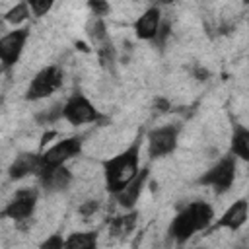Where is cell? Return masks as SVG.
Wrapping results in <instances>:
<instances>
[{
  "label": "cell",
  "mask_w": 249,
  "mask_h": 249,
  "mask_svg": "<svg viewBox=\"0 0 249 249\" xmlns=\"http://www.w3.org/2000/svg\"><path fill=\"white\" fill-rule=\"evenodd\" d=\"M138 160H140V138H136L126 150L103 161V177L107 191L115 196L121 193L136 175H138Z\"/></svg>",
  "instance_id": "6da1fadb"
},
{
  "label": "cell",
  "mask_w": 249,
  "mask_h": 249,
  "mask_svg": "<svg viewBox=\"0 0 249 249\" xmlns=\"http://www.w3.org/2000/svg\"><path fill=\"white\" fill-rule=\"evenodd\" d=\"M212 220L214 208L208 202L195 200L175 214V218L169 224V237H173L177 243H185L195 235V231L208 230Z\"/></svg>",
  "instance_id": "7a4b0ae2"
},
{
  "label": "cell",
  "mask_w": 249,
  "mask_h": 249,
  "mask_svg": "<svg viewBox=\"0 0 249 249\" xmlns=\"http://www.w3.org/2000/svg\"><path fill=\"white\" fill-rule=\"evenodd\" d=\"M82 146H84V136H68L64 140H58L41 154V173L53 167H62L68 160L76 158L82 152Z\"/></svg>",
  "instance_id": "3957f363"
},
{
  "label": "cell",
  "mask_w": 249,
  "mask_h": 249,
  "mask_svg": "<svg viewBox=\"0 0 249 249\" xmlns=\"http://www.w3.org/2000/svg\"><path fill=\"white\" fill-rule=\"evenodd\" d=\"M235 158L230 154V156H224L222 160H218V163H214L204 175L198 177V183L200 185H206V187H212L214 193L218 195H224L231 189L233 185V179H235Z\"/></svg>",
  "instance_id": "277c9868"
},
{
  "label": "cell",
  "mask_w": 249,
  "mask_h": 249,
  "mask_svg": "<svg viewBox=\"0 0 249 249\" xmlns=\"http://www.w3.org/2000/svg\"><path fill=\"white\" fill-rule=\"evenodd\" d=\"M60 86H62V70L58 66H45L33 76L31 84L27 86L25 99L27 101L45 99L53 95Z\"/></svg>",
  "instance_id": "5b68a950"
},
{
  "label": "cell",
  "mask_w": 249,
  "mask_h": 249,
  "mask_svg": "<svg viewBox=\"0 0 249 249\" xmlns=\"http://www.w3.org/2000/svg\"><path fill=\"white\" fill-rule=\"evenodd\" d=\"M62 119H66L70 124L78 126V124H86V123H95L101 119V115L84 93L76 91L62 103Z\"/></svg>",
  "instance_id": "8992f818"
},
{
  "label": "cell",
  "mask_w": 249,
  "mask_h": 249,
  "mask_svg": "<svg viewBox=\"0 0 249 249\" xmlns=\"http://www.w3.org/2000/svg\"><path fill=\"white\" fill-rule=\"evenodd\" d=\"M177 138H179V126H175V124L152 128L146 136L150 158L156 160V158H165V156L173 154L177 148Z\"/></svg>",
  "instance_id": "52a82bcc"
},
{
  "label": "cell",
  "mask_w": 249,
  "mask_h": 249,
  "mask_svg": "<svg viewBox=\"0 0 249 249\" xmlns=\"http://www.w3.org/2000/svg\"><path fill=\"white\" fill-rule=\"evenodd\" d=\"M29 39V27H18L6 35H2L0 39V60H2V68L8 72L10 68H14L25 49V43Z\"/></svg>",
  "instance_id": "ba28073f"
},
{
  "label": "cell",
  "mask_w": 249,
  "mask_h": 249,
  "mask_svg": "<svg viewBox=\"0 0 249 249\" xmlns=\"http://www.w3.org/2000/svg\"><path fill=\"white\" fill-rule=\"evenodd\" d=\"M37 191L35 189H19L16 191V195L10 198V202L6 204V208L2 210L4 218H10L14 222H25L33 216L35 206H37Z\"/></svg>",
  "instance_id": "9c48e42d"
},
{
  "label": "cell",
  "mask_w": 249,
  "mask_h": 249,
  "mask_svg": "<svg viewBox=\"0 0 249 249\" xmlns=\"http://www.w3.org/2000/svg\"><path fill=\"white\" fill-rule=\"evenodd\" d=\"M247 216H249V200L245 198H237L235 202H231L224 214L214 222V226L210 230H239L245 222H247Z\"/></svg>",
  "instance_id": "30bf717a"
},
{
  "label": "cell",
  "mask_w": 249,
  "mask_h": 249,
  "mask_svg": "<svg viewBox=\"0 0 249 249\" xmlns=\"http://www.w3.org/2000/svg\"><path fill=\"white\" fill-rule=\"evenodd\" d=\"M160 27H161V12H160L158 6H150L132 23V29H134L136 37L144 39V41H154L158 31H160Z\"/></svg>",
  "instance_id": "8fae6325"
},
{
  "label": "cell",
  "mask_w": 249,
  "mask_h": 249,
  "mask_svg": "<svg viewBox=\"0 0 249 249\" xmlns=\"http://www.w3.org/2000/svg\"><path fill=\"white\" fill-rule=\"evenodd\" d=\"M39 173H41V154H31V152H23L16 156V160L8 167V175L14 181L23 179L27 175H39Z\"/></svg>",
  "instance_id": "7c38bea8"
},
{
  "label": "cell",
  "mask_w": 249,
  "mask_h": 249,
  "mask_svg": "<svg viewBox=\"0 0 249 249\" xmlns=\"http://www.w3.org/2000/svg\"><path fill=\"white\" fill-rule=\"evenodd\" d=\"M148 177H150V169L148 167H142L138 171V175L121 193L115 195V200L119 202V206H123V208H134V204L138 202V198H140V195L144 191V185H146Z\"/></svg>",
  "instance_id": "4fadbf2b"
},
{
  "label": "cell",
  "mask_w": 249,
  "mask_h": 249,
  "mask_svg": "<svg viewBox=\"0 0 249 249\" xmlns=\"http://www.w3.org/2000/svg\"><path fill=\"white\" fill-rule=\"evenodd\" d=\"M39 181H41L43 189L54 193V191H62V189H66V187L70 185L72 173L68 171L66 165H62V167H53V169L43 171V173L39 175Z\"/></svg>",
  "instance_id": "5bb4252c"
},
{
  "label": "cell",
  "mask_w": 249,
  "mask_h": 249,
  "mask_svg": "<svg viewBox=\"0 0 249 249\" xmlns=\"http://www.w3.org/2000/svg\"><path fill=\"white\" fill-rule=\"evenodd\" d=\"M230 152L233 158L249 161V128L243 124H233L230 138Z\"/></svg>",
  "instance_id": "9a60e30c"
},
{
  "label": "cell",
  "mask_w": 249,
  "mask_h": 249,
  "mask_svg": "<svg viewBox=\"0 0 249 249\" xmlns=\"http://www.w3.org/2000/svg\"><path fill=\"white\" fill-rule=\"evenodd\" d=\"M66 249H97V231H72L66 237Z\"/></svg>",
  "instance_id": "2e32d148"
},
{
  "label": "cell",
  "mask_w": 249,
  "mask_h": 249,
  "mask_svg": "<svg viewBox=\"0 0 249 249\" xmlns=\"http://www.w3.org/2000/svg\"><path fill=\"white\" fill-rule=\"evenodd\" d=\"M136 218H138V212L132 210L128 214H123V216H117L113 222H111V233L115 237H126L134 226H136Z\"/></svg>",
  "instance_id": "e0dca14e"
},
{
  "label": "cell",
  "mask_w": 249,
  "mask_h": 249,
  "mask_svg": "<svg viewBox=\"0 0 249 249\" xmlns=\"http://www.w3.org/2000/svg\"><path fill=\"white\" fill-rule=\"evenodd\" d=\"M29 16H31V8H29V2H19V4H16L14 8H10V10L4 14V19H6L8 23H14V25H18V23L25 21Z\"/></svg>",
  "instance_id": "ac0fdd59"
},
{
  "label": "cell",
  "mask_w": 249,
  "mask_h": 249,
  "mask_svg": "<svg viewBox=\"0 0 249 249\" xmlns=\"http://www.w3.org/2000/svg\"><path fill=\"white\" fill-rule=\"evenodd\" d=\"M88 35L91 37V41H95V43H99V41H107V29H105V23H103V18H93V19H89V23H88Z\"/></svg>",
  "instance_id": "d6986e66"
},
{
  "label": "cell",
  "mask_w": 249,
  "mask_h": 249,
  "mask_svg": "<svg viewBox=\"0 0 249 249\" xmlns=\"http://www.w3.org/2000/svg\"><path fill=\"white\" fill-rule=\"evenodd\" d=\"M39 249H66V237H62L60 233H51L41 241Z\"/></svg>",
  "instance_id": "ffe728a7"
},
{
  "label": "cell",
  "mask_w": 249,
  "mask_h": 249,
  "mask_svg": "<svg viewBox=\"0 0 249 249\" xmlns=\"http://www.w3.org/2000/svg\"><path fill=\"white\" fill-rule=\"evenodd\" d=\"M29 8L33 16H45L53 8V2L51 0H29Z\"/></svg>",
  "instance_id": "44dd1931"
},
{
  "label": "cell",
  "mask_w": 249,
  "mask_h": 249,
  "mask_svg": "<svg viewBox=\"0 0 249 249\" xmlns=\"http://www.w3.org/2000/svg\"><path fill=\"white\" fill-rule=\"evenodd\" d=\"M56 119H62V103H58V105L51 107V111H49V113H45V115H39V117H37V121H39V123H53V121H56Z\"/></svg>",
  "instance_id": "7402d4cb"
},
{
  "label": "cell",
  "mask_w": 249,
  "mask_h": 249,
  "mask_svg": "<svg viewBox=\"0 0 249 249\" xmlns=\"http://www.w3.org/2000/svg\"><path fill=\"white\" fill-rule=\"evenodd\" d=\"M88 8L93 12V16H95V18H103V16L111 10L107 2H88Z\"/></svg>",
  "instance_id": "603a6c76"
},
{
  "label": "cell",
  "mask_w": 249,
  "mask_h": 249,
  "mask_svg": "<svg viewBox=\"0 0 249 249\" xmlns=\"http://www.w3.org/2000/svg\"><path fill=\"white\" fill-rule=\"evenodd\" d=\"M97 208H99V202L97 200H86L84 204H80V208H78V212L82 214V216H91V214H95L97 212Z\"/></svg>",
  "instance_id": "cb8c5ba5"
},
{
  "label": "cell",
  "mask_w": 249,
  "mask_h": 249,
  "mask_svg": "<svg viewBox=\"0 0 249 249\" xmlns=\"http://www.w3.org/2000/svg\"><path fill=\"white\" fill-rule=\"evenodd\" d=\"M167 35H169V23H167V21H161V27H160V31H158V35H156V39H154V43L161 47V45L165 43V39H167Z\"/></svg>",
  "instance_id": "d4e9b609"
},
{
  "label": "cell",
  "mask_w": 249,
  "mask_h": 249,
  "mask_svg": "<svg viewBox=\"0 0 249 249\" xmlns=\"http://www.w3.org/2000/svg\"><path fill=\"white\" fill-rule=\"evenodd\" d=\"M195 76H196V80H206V78H208V70L196 66V68H195Z\"/></svg>",
  "instance_id": "484cf974"
}]
</instances>
